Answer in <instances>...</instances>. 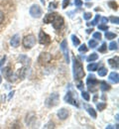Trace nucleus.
Instances as JSON below:
<instances>
[{"label":"nucleus","mask_w":119,"mask_h":129,"mask_svg":"<svg viewBox=\"0 0 119 129\" xmlns=\"http://www.w3.org/2000/svg\"><path fill=\"white\" fill-rule=\"evenodd\" d=\"M3 20H4V13L0 10V24L3 22Z\"/></svg>","instance_id":"nucleus-42"},{"label":"nucleus","mask_w":119,"mask_h":129,"mask_svg":"<svg viewBox=\"0 0 119 129\" xmlns=\"http://www.w3.org/2000/svg\"><path fill=\"white\" fill-rule=\"evenodd\" d=\"M26 74H27V69H26L25 67H23V68L20 69L19 72H18V79H20V80H24L25 77H26Z\"/></svg>","instance_id":"nucleus-17"},{"label":"nucleus","mask_w":119,"mask_h":129,"mask_svg":"<svg viewBox=\"0 0 119 129\" xmlns=\"http://www.w3.org/2000/svg\"><path fill=\"white\" fill-rule=\"evenodd\" d=\"M85 107L86 108L87 112L89 113V115H90L92 118H96V112H95V110H94L92 107H90V106H88V105H86V104H85Z\"/></svg>","instance_id":"nucleus-18"},{"label":"nucleus","mask_w":119,"mask_h":129,"mask_svg":"<svg viewBox=\"0 0 119 129\" xmlns=\"http://www.w3.org/2000/svg\"><path fill=\"white\" fill-rule=\"evenodd\" d=\"M98 29L101 31H107L108 30V26H105V24H101L98 26Z\"/></svg>","instance_id":"nucleus-35"},{"label":"nucleus","mask_w":119,"mask_h":129,"mask_svg":"<svg viewBox=\"0 0 119 129\" xmlns=\"http://www.w3.org/2000/svg\"><path fill=\"white\" fill-rule=\"evenodd\" d=\"M107 75V69L104 68V67H101L99 70H98V76L99 77H105Z\"/></svg>","instance_id":"nucleus-23"},{"label":"nucleus","mask_w":119,"mask_h":129,"mask_svg":"<svg viewBox=\"0 0 119 129\" xmlns=\"http://www.w3.org/2000/svg\"><path fill=\"white\" fill-rule=\"evenodd\" d=\"M109 20L111 21V23H113V24H116V25H118L119 23V19L118 17H114V16H111L109 18Z\"/></svg>","instance_id":"nucleus-30"},{"label":"nucleus","mask_w":119,"mask_h":129,"mask_svg":"<svg viewBox=\"0 0 119 129\" xmlns=\"http://www.w3.org/2000/svg\"><path fill=\"white\" fill-rule=\"evenodd\" d=\"M19 44H20V35H19V34H15V35L11 38V40H10V45H11L12 47L16 48V47L19 46Z\"/></svg>","instance_id":"nucleus-11"},{"label":"nucleus","mask_w":119,"mask_h":129,"mask_svg":"<svg viewBox=\"0 0 119 129\" xmlns=\"http://www.w3.org/2000/svg\"><path fill=\"white\" fill-rule=\"evenodd\" d=\"M87 1H89V0H87Z\"/></svg>","instance_id":"nucleus-49"},{"label":"nucleus","mask_w":119,"mask_h":129,"mask_svg":"<svg viewBox=\"0 0 119 129\" xmlns=\"http://www.w3.org/2000/svg\"><path fill=\"white\" fill-rule=\"evenodd\" d=\"M64 23H65L64 18H63L62 16H59V15H57V16L55 17L54 21L52 22L53 27H54L56 30H60V29H61V28L64 26Z\"/></svg>","instance_id":"nucleus-10"},{"label":"nucleus","mask_w":119,"mask_h":129,"mask_svg":"<svg viewBox=\"0 0 119 129\" xmlns=\"http://www.w3.org/2000/svg\"><path fill=\"white\" fill-rule=\"evenodd\" d=\"M99 19H100V16H99V15H96V16H95V18H94V20H93L91 23H87V25H88V26H90V25L95 26V25H97V23H98Z\"/></svg>","instance_id":"nucleus-27"},{"label":"nucleus","mask_w":119,"mask_h":129,"mask_svg":"<svg viewBox=\"0 0 119 129\" xmlns=\"http://www.w3.org/2000/svg\"><path fill=\"white\" fill-rule=\"evenodd\" d=\"M118 44H117V42H111L110 44H109V50H111V51H114V50H117L118 49Z\"/></svg>","instance_id":"nucleus-28"},{"label":"nucleus","mask_w":119,"mask_h":129,"mask_svg":"<svg viewBox=\"0 0 119 129\" xmlns=\"http://www.w3.org/2000/svg\"><path fill=\"white\" fill-rule=\"evenodd\" d=\"M39 43L42 45H49L51 43V38L48 34L44 32V31H40L39 33Z\"/></svg>","instance_id":"nucleus-7"},{"label":"nucleus","mask_w":119,"mask_h":129,"mask_svg":"<svg viewBox=\"0 0 119 129\" xmlns=\"http://www.w3.org/2000/svg\"><path fill=\"white\" fill-rule=\"evenodd\" d=\"M44 128H55V124H54L53 122H50L49 124L45 125V126H44Z\"/></svg>","instance_id":"nucleus-39"},{"label":"nucleus","mask_w":119,"mask_h":129,"mask_svg":"<svg viewBox=\"0 0 119 129\" xmlns=\"http://www.w3.org/2000/svg\"><path fill=\"white\" fill-rule=\"evenodd\" d=\"M99 86H100V89H101L102 91H107V90L110 89V85L104 81H100V85Z\"/></svg>","instance_id":"nucleus-20"},{"label":"nucleus","mask_w":119,"mask_h":129,"mask_svg":"<svg viewBox=\"0 0 119 129\" xmlns=\"http://www.w3.org/2000/svg\"><path fill=\"white\" fill-rule=\"evenodd\" d=\"M108 22V19L106 18V17H103V18H101V23L102 24H106Z\"/></svg>","instance_id":"nucleus-43"},{"label":"nucleus","mask_w":119,"mask_h":129,"mask_svg":"<svg viewBox=\"0 0 119 129\" xmlns=\"http://www.w3.org/2000/svg\"><path fill=\"white\" fill-rule=\"evenodd\" d=\"M19 60H20V62L22 63V64H30V59L27 57V56H25V55H21L20 57H19Z\"/></svg>","instance_id":"nucleus-19"},{"label":"nucleus","mask_w":119,"mask_h":129,"mask_svg":"<svg viewBox=\"0 0 119 129\" xmlns=\"http://www.w3.org/2000/svg\"><path fill=\"white\" fill-rule=\"evenodd\" d=\"M106 49H107V47H106V44H105V43H103V44L101 45V47L98 49V51H99V52H101V53H104V52L106 51Z\"/></svg>","instance_id":"nucleus-36"},{"label":"nucleus","mask_w":119,"mask_h":129,"mask_svg":"<svg viewBox=\"0 0 119 129\" xmlns=\"http://www.w3.org/2000/svg\"><path fill=\"white\" fill-rule=\"evenodd\" d=\"M92 31H93V29H92V28H91V29H87V30H86V33H87V34H90Z\"/></svg>","instance_id":"nucleus-47"},{"label":"nucleus","mask_w":119,"mask_h":129,"mask_svg":"<svg viewBox=\"0 0 119 129\" xmlns=\"http://www.w3.org/2000/svg\"><path fill=\"white\" fill-rule=\"evenodd\" d=\"M57 16V14H55V13H52V14H47V15H45L44 17V23H46V24H49V23H52L53 21H54V19H55V17Z\"/></svg>","instance_id":"nucleus-14"},{"label":"nucleus","mask_w":119,"mask_h":129,"mask_svg":"<svg viewBox=\"0 0 119 129\" xmlns=\"http://www.w3.org/2000/svg\"><path fill=\"white\" fill-rule=\"evenodd\" d=\"M77 88L78 89H84V82L83 81H80L77 83Z\"/></svg>","instance_id":"nucleus-41"},{"label":"nucleus","mask_w":119,"mask_h":129,"mask_svg":"<svg viewBox=\"0 0 119 129\" xmlns=\"http://www.w3.org/2000/svg\"><path fill=\"white\" fill-rule=\"evenodd\" d=\"M86 84L88 86V89L90 91H96L97 89V84H98V81L95 79V77L93 75H89L87 77V80H86Z\"/></svg>","instance_id":"nucleus-2"},{"label":"nucleus","mask_w":119,"mask_h":129,"mask_svg":"<svg viewBox=\"0 0 119 129\" xmlns=\"http://www.w3.org/2000/svg\"><path fill=\"white\" fill-rule=\"evenodd\" d=\"M105 38H106L107 40H112V39L116 38V34L111 33V32H106L105 33Z\"/></svg>","instance_id":"nucleus-25"},{"label":"nucleus","mask_w":119,"mask_h":129,"mask_svg":"<svg viewBox=\"0 0 119 129\" xmlns=\"http://www.w3.org/2000/svg\"><path fill=\"white\" fill-rule=\"evenodd\" d=\"M108 64H109V66L112 69L117 70L118 69V58H116V59H109L108 60Z\"/></svg>","instance_id":"nucleus-16"},{"label":"nucleus","mask_w":119,"mask_h":129,"mask_svg":"<svg viewBox=\"0 0 119 129\" xmlns=\"http://www.w3.org/2000/svg\"><path fill=\"white\" fill-rule=\"evenodd\" d=\"M97 59H98V55H97L96 53H92L91 55H89V56L86 58L87 62H93V61H96Z\"/></svg>","instance_id":"nucleus-22"},{"label":"nucleus","mask_w":119,"mask_h":129,"mask_svg":"<svg viewBox=\"0 0 119 129\" xmlns=\"http://www.w3.org/2000/svg\"><path fill=\"white\" fill-rule=\"evenodd\" d=\"M60 96L58 93H52L50 96L46 99V105L48 107H54L59 103Z\"/></svg>","instance_id":"nucleus-4"},{"label":"nucleus","mask_w":119,"mask_h":129,"mask_svg":"<svg viewBox=\"0 0 119 129\" xmlns=\"http://www.w3.org/2000/svg\"><path fill=\"white\" fill-rule=\"evenodd\" d=\"M88 46H89L91 49L96 48V47H97V42H96L95 40L91 39V40H89V42H88Z\"/></svg>","instance_id":"nucleus-26"},{"label":"nucleus","mask_w":119,"mask_h":129,"mask_svg":"<svg viewBox=\"0 0 119 129\" xmlns=\"http://www.w3.org/2000/svg\"><path fill=\"white\" fill-rule=\"evenodd\" d=\"M91 16H92V15H91V13L86 12V13L84 14V19H85V20H89V19L91 18Z\"/></svg>","instance_id":"nucleus-37"},{"label":"nucleus","mask_w":119,"mask_h":129,"mask_svg":"<svg viewBox=\"0 0 119 129\" xmlns=\"http://www.w3.org/2000/svg\"><path fill=\"white\" fill-rule=\"evenodd\" d=\"M58 117L60 118V119H62V120H65V119H67L68 116V111L66 109V108H61L59 111H58Z\"/></svg>","instance_id":"nucleus-12"},{"label":"nucleus","mask_w":119,"mask_h":129,"mask_svg":"<svg viewBox=\"0 0 119 129\" xmlns=\"http://www.w3.org/2000/svg\"><path fill=\"white\" fill-rule=\"evenodd\" d=\"M52 61V55L50 53H42L38 58V63L40 64H47Z\"/></svg>","instance_id":"nucleus-5"},{"label":"nucleus","mask_w":119,"mask_h":129,"mask_svg":"<svg viewBox=\"0 0 119 129\" xmlns=\"http://www.w3.org/2000/svg\"><path fill=\"white\" fill-rule=\"evenodd\" d=\"M64 99H65V101H66V102H68V103L71 104V105H74V106L78 107V103H77V100L75 99V97H74L73 93H72L71 91H68Z\"/></svg>","instance_id":"nucleus-9"},{"label":"nucleus","mask_w":119,"mask_h":129,"mask_svg":"<svg viewBox=\"0 0 119 129\" xmlns=\"http://www.w3.org/2000/svg\"><path fill=\"white\" fill-rule=\"evenodd\" d=\"M30 15L33 17V18H40L42 16V9L39 5L34 4L31 6L30 8Z\"/></svg>","instance_id":"nucleus-6"},{"label":"nucleus","mask_w":119,"mask_h":129,"mask_svg":"<svg viewBox=\"0 0 119 129\" xmlns=\"http://www.w3.org/2000/svg\"><path fill=\"white\" fill-rule=\"evenodd\" d=\"M14 92H15V91H14V90H12V91H11V92L9 93V97H8V99H10L11 97L13 96V94H14Z\"/></svg>","instance_id":"nucleus-46"},{"label":"nucleus","mask_w":119,"mask_h":129,"mask_svg":"<svg viewBox=\"0 0 119 129\" xmlns=\"http://www.w3.org/2000/svg\"><path fill=\"white\" fill-rule=\"evenodd\" d=\"M97 68H98V64H95V63H91V64H89L87 66V71H89V72H95V71H97Z\"/></svg>","instance_id":"nucleus-21"},{"label":"nucleus","mask_w":119,"mask_h":129,"mask_svg":"<svg viewBox=\"0 0 119 129\" xmlns=\"http://www.w3.org/2000/svg\"><path fill=\"white\" fill-rule=\"evenodd\" d=\"M57 3H55V2H53V3H50V9L52 8H57Z\"/></svg>","instance_id":"nucleus-44"},{"label":"nucleus","mask_w":119,"mask_h":129,"mask_svg":"<svg viewBox=\"0 0 119 129\" xmlns=\"http://www.w3.org/2000/svg\"><path fill=\"white\" fill-rule=\"evenodd\" d=\"M71 41H72V44H73L75 47L80 46V44H81L80 39H78V38H77L75 35H72V36H71Z\"/></svg>","instance_id":"nucleus-24"},{"label":"nucleus","mask_w":119,"mask_h":129,"mask_svg":"<svg viewBox=\"0 0 119 129\" xmlns=\"http://www.w3.org/2000/svg\"><path fill=\"white\" fill-rule=\"evenodd\" d=\"M74 5L76 7H81L83 5V1L82 0H74Z\"/></svg>","instance_id":"nucleus-38"},{"label":"nucleus","mask_w":119,"mask_h":129,"mask_svg":"<svg viewBox=\"0 0 119 129\" xmlns=\"http://www.w3.org/2000/svg\"><path fill=\"white\" fill-rule=\"evenodd\" d=\"M68 3H69V0H64V2H63V8L64 9L68 7Z\"/></svg>","instance_id":"nucleus-40"},{"label":"nucleus","mask_w":119,"mask_h":129,"mask_svg":"<svg viewBox=\"0 0 119 129\" xmlns=\"http://www.w3.org/2000/svg\"><path fill=\"white\" fill-rule=\"evenodd\" d=\"M2 74L4 75V77H5L7 80H9V79H10V77L13 75V73H12V71H11V68H10V67H6V68L2 69Z\"/></svg>","instance_id":"nucleus-13"},{"label":"nucleus","mask_w":119,"mask_h":129,"mask_svg":"<svg viewBox=\"0 0 119 129\" xmlns=\"http://www.w3.org/2000/svg\"><path fill=\"white\" fill-rule=\"evenodd\" d=\"M109 81H112L113 83H118L119 81V76L117 73H115V72H113V73H111L110 75H109Z\"/></svg>","instance_id":"nucleus-15"},{"label":"nucleus","mask_w":119,"mask_h":129,"mask_svg":"<svg viewBox=\"0 0 119 129\" xmlns=\"http://www.w3.org/2000/svg\"><path fill=\"white\" fill-rule=\"evenodd\" d=\"M78 51H80L81 53H85V52H87V48H86V46L84 44V45H82V46L78 48Z\"/></svg>","instance_id":"nucleus-33"},{"label":"nucleus","mask_w":119,"mask_h":129,"mask_svg":"<svg viewBox=\"0 0 119 129\" xmlns=\"http://www.w3.org/2000/svg\"><path fill=\"white\" fill-rule=\"evenodd\" d=\"M1 81H2V79H1V77H0V83H1Z\"/></svg>","instance_id":"nucleus-48"},{"label":"nucleus","mask_w":119,"mask_h":129,"mask_svg":"<svg viewBox=\"0 0 119 129\" xmlns=\"http://www.w3.org/2000/svg\"><path fill=\"white\" fill-rule=\"evenodd\" d=\"M5 60H6V57H4V58L1 60V62H0V67H2V66H3V63L5 62Z\"/></svg>","instance_id":"nucleus-45"},{"label":"nucleus","mask_w":119,"mask_h":129,"mask_svg":"<svg viewBox=\"0 0 119 129\" xmlns=\"http://www.w3.org/2000/svg\"><path fill=\"white\" fill-rule=\"evenodd\" d=\"M93 39H96V40H100L101 39V34L99 32L93 33Z\"/></svg>","instance_id":"nucleus-34"},{"label":"nucleus","mask_w":119,"mask_h":129,"mask_svg":"<svg viewBox=\"0 0 119 129\" xmlns=\"http://www.w3.org/2000/svg\"><path fill=\"white\" fill-rule=\"evenodd\" d=\"M105 107H106V103H104V102H99V103L96 104V108H97L99 111H102Z\"/></svg>","instance_id":"nucleus-29"},{"label":"nucleus","mask_w":119,"mask_h":129,"mask_svg":"<svg viewBox=\"0 0 119 129\" xmlns=\"http://www.w3.org/2000/svg\"><path fill=\"white\" fill-rule=\"evenodd\" d=\"M60 47H61V51L63 52V54H64V56H65V59H66V62L67 63H69V56H68V42H67V40L65 39V40H63V42L61 43V45H60Z\"/></svg>","instance_id":"nucleus-8"},{"label":"nucleus","mask_w":119,"mask_h":129,"mask_svg":"<svg viewBox=\"0 0 119 129\" xmlns=\"http://www.w3.org/2000/svg\"><path fill=\"white\" fill-rule=\"evenodd\" d=\"M73 64H72V69H73V79L74 80H82L85 77V70L82 63L77 60V59H73Z\"/></svg>","instance_id":"nucleus-1"},{"label":"nucleus","mask_w":119,"mask_h":129,"mask_svg":"<svg viewBox=\"0 0 119 129\" xmlns=\"http://www.w3.org/2000/svg\"><path fill=\"white\" fill-rule=\"evenodd\" d=\"M108 5L112 8V9H114V10H117V4L114 2V1H110L109 3H108Z\"/></svg>","instance_id":"nucleus-32"},{"label":"nucleus","mask_w":119,"mask_h":129,"mask_svg":"<svg viewBox=\"0 0 119 129\" xmlns=\"http://www.w3.org/2000/svg\"><path fill=\"white\" fill-rule=\"evenodd\" d=\"M82 96H83V98L85 99L86 101H88V100L90 99V96H89L88 92H86V91H83V92H82Z\"/></svg>","instance_id":"nucleus-31"},{"label":"nucleus","mask_w":119,"mask_h":129,"mask_svg":"<svg viewBox=\"0 0 119 129\" xmlns=\"http://www.w3.org/2000/svg\"><path fill=\"white\" fill-rule=\"evenodd\" d=\"M36 44V38L34 35H28L23 39V46L26 49L33 48Z\"/></svg>","instance_id":"nucleus-3"}]
</instances>
